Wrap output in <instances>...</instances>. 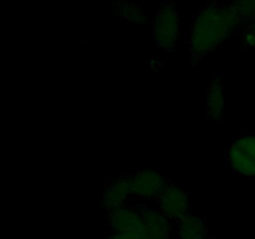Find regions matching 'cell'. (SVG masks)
<instances>
[{
  "label": "cell",
  "mask_w": 255,
  "mask_h": 239,
  "mask_svg": "<svg viewBox=\"0 0 255 239\" xmlns=\"http://www.w3.org/2000/svg\"><path fill=\"white\" fill-rule=\"evenodd\" d=\"M243 22L233 5L214 4L197 14L192 24L189 51L202 59L221 46Z\"/></svg>",
  "instance_id": "6da1fadb"
},
{
  "label": "cell",
  "mask_w": 255,
  "mask_h": 239,
  "mask_svg": "<svg viewBox=\"0 0 255 239\" xmlns=\"http://www.w3.org/2000/svg\"><path fill=\"white\" fill-rule=\"evenodd\" d=\"M157 209L169 221L179 222L191 214V198L183 187L167 183L156 198Z\"/></svg>",
  "instance_id": "3957f363"
},
{
  "label": "cell",
  "mask_w": 255,
  "mask_h": 239,
  "mask_svg": "<svg viewBox=\"0 0 255 239\" xmlns=\"http://www.w3.org/2000/svg\"><path fill=\"white\" fill-rule=\"evenodd\" d=\"M181 34V16L173 4H166L158 10L152 26V37L164 51H173Z\"/></svg>",
  "instance_id": "7a4b0ae2"
},
{
  "label": "cell",
  "mask_w": 255,
  "mask_h": 239,
  "mask_svg": "<svg viewBox=\"0 0 255 239\" xmlns=\"http://www.w3.org/2000/svg\"><path fill=\"white\" fill-rule=\"evenodd\" d=\"M243 42L247 47L255 49V17L248 21V25L243 31Z\"/></svg>",
  "instance_id": "4fadbf2b"
},
{
  "label": "cell",
  "mask_w": 255,
  "mask_h": 239,
  "mask_svg": "<svg viewBox=\"0 0 255 239\" xmlns=\"http://www.w3.org/2000/svg\"><path fill=\"white\" fill-rule=\"evenodd\" d=\"M144 239H171V221L157 208L141 206Z\"/></svg>",
  "instance_id": "52a82bcc"
},
{
  "label": "cell",
  "mask_w": 255,
  "mask_h": 239,
  "mask_svg": "<svg viewBox=\"0 0 255 239\" xmlns=\"http://www.w3.org/2000/svg\"><path fill=\"white\" fill-rule=\"evenodd\" d=\"M177 239H208V229L198 216L189 214L177 222Z\"/></svg>",
  "instance_id": "30bf717a"
},
{
  "label": "cell",
  "mask_w": 255,
  "mask_h": 239,
  "mask_svg": "<svg viewBox=\"0 0 255 239\" xmlns=\"http://www.w3.org/2000/svg\"><path fill=\"white\" fill-rule=\"evenodd\" d=\"M127 179L131 196L139 199H156L168 183L157 169H143Z\"/></svg>",
  "instance_id": "8992f818"
},
{
  "label": "cell",
  "mask_w": 255,
  "mask_h": 239,
  "mask_svg": "<svg viewBox=\"0 0 255 239\" xmlns=\"http://www.w3.org/2000/svg\"><path fill=\"white\" fill-rule=\"evenodd\" d=\"M224 105H226V94L221 77L217 76L212 80L207 90V116L213 121L219 122L223 119Z\"/></svg>",
  "instance_id": "ba28073f"
},
{
  "label": "cell",
  "mask_w": 255,
  "mask_h": 239,
  "mask_svg": "<svg viewBox=\"0 0 255 239\" xmlns=\"http://www.w3.org/2000/svg\"><path fill=\"white\" fill-rule=\"evenodd\" d=\"M106 239H143L139 237H131V236H117V234H112V236L107 237Z\"/></svg>",
  "instance_id": "5bb4252c"
},
{
  "label": "cell",
  "mask_w": 255,
  "mask_h": 239,
  "mask_svg": "<svg viewBox=\"0 0 255 239\" xmlns=\"http://www.w3.org/2000/svg\"><path fill=\"white\" fill-rule=\"evenodd\" d=\"M107 224L117 236H131L143 238V222L139 207H121L109 212ZM144 239V238H143Z\"/></svg>",
  "instance_id": "5b68a950"
},
{
  "label": "cell",
  "mask_w": 255,
  "mask_h": 239,
  "mask_svg": "<svg viewBox=\"0 0 255 239\" xmlns=\"http://www.w3.org/2000/svg\"><path fill=\"white\" fill-rule=\"evenodd\" d=\"M131 196L129 191L128 179L121 178L112 182L105 188L104 196H102V207L107 212H112L125 207V203Z\"/></svg>",
  "instance_id": "9c48e42d"
},
{
  "label": "cell",
  "mask_w": 255,
  "mask_h": 239,
  "mask_svg": "<svg viewBox=\"0 0 255 239\" xmlns=\"http://www.w3.org/2000/svg\"><path fill=\"white\" fill-rule=\"evenodd\" d=\"M232 171L244 177H255V136L234 139L227 152Z\"/></svg>",
  "instance_id": "277c9868"
},
{
  "label": "cell",
  "mask_w": 255,
  "mask_h": 239,
  "mask_svg": "<svg viewBox=\"0 0 255 239\" xmlns=\"http://www.w3.org/2000/svg\"><path fill=\"white\" fill-rule=\"evenodd\" d=\"M237 12L239 14L243 21H251L255 17V0H247V1H236L232 4Z\"/></svg>",
  "instance_id": "7c38bea8"
},
{
  "label": "cell",
  "mask_w": 255,
  "mask_h": 239,
  "mask_svg": "<svg viewBox=\"0 0 255 239\" xmlns=\"http://www.w3.org/2000/svg\"><path fill=\"white\" fill-rule=\"evenodd\" d=\"M115 11L121 19L133 24H143L146 21V11L141 6L129 2H117Z\"/></svg>",
  "instance_id": "8fae6325"
}]
</instances>
